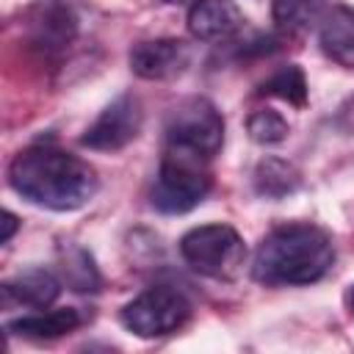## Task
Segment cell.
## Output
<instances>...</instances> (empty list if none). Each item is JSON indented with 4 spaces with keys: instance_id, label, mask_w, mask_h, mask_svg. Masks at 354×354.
Wrapping results in <instances>:
<instances>
[{
    "instance_id": "2e32d148",
    "label": "cell",
    "mask_w": 354,
    "mask_h": 354,
    "mask_svg": "<svg viewBox=\"0 0 354 354\" xmlns=\"http://www.w3.org/2000/svg\"><path fill=\"white\" fill-rule=\"evenodd\" d=\"M257 94L277 97V100H285V102L301 108L307 102V80H304V72L296 64H288L279 72H274L268 80H263L260 88H257Z\"/></svg>"
},
{
    "instance_id": "5bb4252c",
    "label": "cell",
    "mask_w": 354,
    "mask_h": 354,
    "mask_svg": "<svg viewBox=\"0 0 354 354\" xmlns=\"http://www.w3.org/2000/svg\"><path fill=\"white\" fill-rule=\"evenodd\" d=\"M254 191L266 199H282L288 194H293L301 183L299 171L293 163L282 160V158H263L252 174Z\"/></svg>"
},
{
    "instance_id": "44dd1931",
    "label": "cell",
    "mask_w": 354,
    "mask_h": 354,
    "mask_svg": "<svg viewBox=\"0 0 354 354\" xmlns=\"http://www.w3.org/2000/svg\"><path fill=\"white\" fill-rule=\"evenodd\" d=\"M163 3H169V6H183V3H188V0H163Z\"/></svg>"
},
{
    "instance_id": "5b68a950",
    "label": "cell",
    "mask_w": 354,
    "mask_h": 354,
    "mask_svg": "<svg viewBox=\"0 0 354 354\" xmlns=\"http://www.w3.org/2000/svg\"><path fill=\"white\" fill-rule=\"evenodd\" d=\"M224 144L221 111L207 97H188L177 102L166 119V147L210 160Z\"/></svg>"
},
{
    "instance_id": "e0dca14e",
    "label": "cell",
    "mask_w": 354,
    "mask_h": 354,
    "mask_svg": "<svg viewBox=\"0 0 354 354\" xmlns=\"http://www.w3.org/2000/svg\"><path fill=\"white\" fill-rule=\"evenodd\" d=\"M274 22L285 30H304L324 17V0H274Z\"/></svg>"
},
{
    "instance_id": "8992f818",
    "label": "cell",
    "mask_w": 354,
    "mask_h": 354,
    "mask_svg": "<svg viewBox=\"0 0 354 354\" xmlns=\"http://www.w3.org/2000/svg\"><path fill=\"white\" fill-rule=\"evenodd\" d=\"M191 315V301L169 288V285H155L138 293L133 301L122 307V324L138 335V337H163L177 332Z\"/></svg>"
},
{
    "instance_id": "ffe728a7",
    "label": "cell",
    "mask_w": 354,
    "mask_h": 354,
    "mask_svg": "<svg viewBox=\"0 0 354 354\" xmlns=\"http://www.w3.org/2000/svg\"><path fill=\"white\" fill-rule=\"evenodd\" d=\"M348 310H351V315H354V285H351V290H348Z\"/></svg>"
},
{
    "instance_id": "9a60e30c",
    "label": "cell",
    "mask_w": 354,
    "mask_h": 354,
    "mask_svg": "<svg viewBox=\"0 0 354 354\" xmlns=\"http://www.w3.org/2000/svg\"><path fill=\"white\" fill-rule=\"evenodd\" d=\"M61 277L66 288L75 293H97L102 285V277L94 266V257L83 246H64L61 249Z\"/></svg>"
},
{
    "instance_id": "7c38bea8",
    "label": "cell",
    "mask_w": 354,
    "mask_h": 354,
    "mask_svg": "<svg viewBox=\"0 0 354 354\" xmlns=\"http://www.w3.org/2000/svg\"><path fill=\"white\" fill-rule=\"evenodd\" d=\"M318 41L326 58L346 69H354V8L332 6L329 11H324Z\"/></svg>"
},
{
    "instance_id": "ba28073f",
    "label": "cell",
    "mask_w": 354,
    "mask_h": 354,
    "mask_svg": "<svg viewBox=\"0 0 354 354\" xmlns=\"http://www.w3.org/2000/svg\"><path fill=\"white\" fill-rule=\"evenodd\" d=\"M77 36V17L66 0H39L28 11V41L44 58H55Z\"/></svg>"
},
{
    "instance_id": "3957f363",
    "label": "cell",
    "mask_w": 354,
    "mask_h": 354,
    "mask_svg": "<svg viewBox=\"0 0 354 354\" xmlns=\"http://www.w3.org/2000/svg\"><path fill=\"white\" fill-rule=\"evenodd\" d=\"M205 163L207 160L199 155L166 147L152 185V207L169 216L194 210L210 191V171Z\"/></svg>"
},
{
    "instance_id": "6da1fadb",
    "label": "cell",
    "mask_w": 354,
    "mask_h": 354,
    "mask_svg": "<svg viewBox=\"0 0 354 354\" xmlns=\"http://www.w3.org/2000/svg\"><path fill=\"white\" fill-rule=\"evenodd\" d=\"M8 183L22 199L58 213L80 210L100 188L91 163L53 144H33L17 152L8 166Z\"/></svg>"
},
{
    "instance_id": "30bf717a",
    "label": "cell",
    "mask_w": 354,
    "mask_h": 354,
    "mask_svg": "<svg viewBox=\"0 0 354 354\" xmlns=\"http://www.w3.org/2000/svg\"><path fill=\"white\" fill-rule=\"evenodd\" d=\"M243 28V14L232 0H194L188 8V30L199 41H224Z\"/></svg>"
},
{
    "instance_id": "d6986e66",
    "label": "cell",
    "mask_w": 354,
    "mask_h": 354,
    "mask_svg": "<svg viewBox=\"0 0 354 354\" xmlns=\"http://www.w3.org/2000/svg\"><path fill=\"white\" fill-rule=\"evenodd\" d=\"M0 224H3V232H0V243L6 246V243L14 238V232L19 230V218H17L11 210H3V221H0Z\"/></svg>"
},
{
    "instance_id": "277c9868",
    "label": "cell",
    "mask_w": 354,
    "mask_h": 354,
    "mask_svg": "<svg viewBox=\"0 0 354 354\" xmlns=\"http://www.w3.org/2000/svg\"><path fill=\"white\" fill-rule=\"evenodd\" d=\"M183 260L202 277L235 279L246 260V246L230 224H202L180 238Z\"/></svg>"
},
{
    "instance_id": "ac0fdd59",
    "label": "cell",
    "mask_w": 354,
    "mask_h": 354,
    "mask_svg": "<svg viewBox=\"0 0 354 354\" xmlns=\"http://www.w3.org/2000/svg\"><path fill=\"white\" fill-rule=\"evenodd\" d=\"M246 130H249V138L254 144H279L288 138L290 127L288 122L282 119V113L271 111V108H263V111H254L246 122Z\"/></svg>"
},
{
    "instance_id": "4fadbf2b",
    "label": "cell",
    "mask_w": 354,
    "mask_h": 354,
    "mask_svg": "<svg viewBox=\"0 0 354 354\" xmlns=\"http://www.w3.org/2000/svg\"><path fill=\"white\" fill-rule=\"evenodd\" d=\"M77 326H80L77 310L61 307V310H47V313L14 318V321L6 324V332L22 335V337H36V340H53V337H61V335H66Z\"/></svg>"
},
{
    "instance_id": "8fae6325",
    "label": "cell",
    "mask_w": 354,
    "mask_h": 354,
    "mask_svg": "<svg viewBox=\"0 0 354 354\" xmlns=\"http://www.w3.org/2000/svg\"><path fill=\"white\" fill-rule=\"evenodd\" d=\"M61 293V282L53 271L47 268H25V271H17L14 277H8L3 282V296L22 304V307H33V310H44L50 307Z\"/></svg>"
},
{
    "instance_id": "7a4b0ae2",
    "label": "cell",
    "mask_w": 354,
    "mask_h": 354,
    "mask_svg": "<svg viewBox=\"0 0 354 354\" xmlns=\"http://www.w3.org/2000/svg\"><path fill=\"white\" fill-rule=\"evenodd\" d=\"M335 263V243L315 224H282L254 249L252 277L263 285H313Z\"/></svg>"
},
{
    "instance_id": "52a82bcc",
    "label": "cell",
    "mask_w": 354,
    "mask_h": 354,
    "mask_svg": "<svg viewBox=\"0 0 354 354\" xmlns=\"http://www.w3.org/2000/svg\"><path fill=\"white\" fill-rule=\"evenodd\" d=\"M141 124H144L141 102L136 94L127 91L102 108V113L80 136V144L88 149H97V152H116L138 138Z\"/></svg>"
},
{
    "instance_id": "9c48e42d",
    "label": "cell",
    "mask_w": 354,
    "mask_h": 354,
    "mask_svg": "<svg viewBox=\"0 0 354 354\" xmlns=\"http://www.w3.org/2000/svg\"><path fill=\"white\" fill-rule=\"evenodd\" d=\"M191 61V50L180 39H149L130 47V69L144 80H166L180 75Z\"/></svg>"
}]
</instances>
